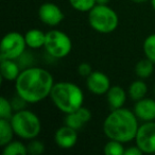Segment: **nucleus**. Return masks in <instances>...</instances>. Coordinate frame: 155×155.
Instances as JSON below:
<instances>
[{
  "mask_svg": "<svg viewBox=\"0 0 155 155\" xmlns=\"http://www.w3.org/2000/svg\"><path fill=\"white\" fill-rule=\"evenodd\" d=\"M127 93H129L130 98L136 102L146 97L147 93H148V85L142 79L135 80L129 86V91Z\"/></svg>",
  "mask_w": 155,
  "mask_h": 155,
  "instance_id": "16",
  "label": "nucleus"
},
{
  "mask_svg": "<svg viewBox=\"0 0 155 155\" xmlns=\"http://www.w3.org/2000/svg\"><path fill=\"white\" fill-rule=\"evenodd\" d=\"M14 114V108L12 106V103L9 99L5 97L0 98V118L3 119H11Z\"/></svg>",
  "mask_w": 155,
  "mask_h": 155,
  "instance_id": "23",
  "label": "nucleus"
},
{
  "mask_svg": "<svg viewBox=\"0 0 155 155\" xmlns=\"http://www.w3.org/2000/svg\"><path fill=\"white\" fill-rule=\"evenodd\" d=\"M125 148L123 142L110 139L104 146V153L106 155H124Z\"/></svg>",
  "mask_w": 155,
  "mask_h": 155,
  "instance_id": "21",
  "label": "nucleus"
},
{
  "mask_svg": "<svg viewBox=\"0 0 155 155\" xmlns=\"http://www.w3.org/2000/svg\"><path fill=\"white\" fill-rule=\"evenodd\" d=\"M50 98L54 106L64 114L75 112L84 103V94L81 87L66 81L54 83Z\"/></svg>",
  "mask_w": 155,
  "mask_h": 155,
  "instance_id": "3",
  "label": "nucleus"
},
{
  "mask_svg": "<svg viewBox=\"0 0 155 155\" xmlns=\"http://www.w3.org/2000/svg\"><path fill=\"white\" fill-rule=\"evenodd\" d=\"M11 103H12V106H13V108H14V113H15V112H18V110H25L28 102H27L24 98H21L19 95L16 94V97H14L13 99H12Z\"/></svg>",
  "mask_w": 155,
  "mask_h": 155,
  "instance_id": "26",
  "label": "nucleus"
},
{
  "mask_svg": "<svg viewBox=\"0 0 155 155\" xmlns=\"http://www.w3.org/2000/svg\"><path fill=\"white\" fill-rule=\"evenodd\" d=\"M136 146L146 154L155 153V122L147 121L138 127L135 137Z\"/></svg>",
  "mask_w": 155,
  "mask_h": 155,
  "instance_id": "8",
  "label": "nucleus"
},
{
  "mask_svg": "<svg viewBox=\"0 0 155 155\" xmlns=\"http://www.w3.org/2000/svg\"><path fill=\"white\" fill-rule=\"evenodd\" d=\"M10 121L15 135L24 140L34 139L41 131V122L38 116L26 108L14 113Z\"/></svg>",
  "mask_w": 155,
  "mask_h": 155,
  "instance_id": "4",
  "label": "nucleus"
},
{
  "mask_svg": "<svg viewBox=\"0 0 155 155\" xmlns=\"http://www.w3.org/2000/svg\"><path fill=\"white\" fill-rule=\"evenodd\" d=\"M154 93H155V85H154Z\"/></svg>",
  "mask_w": 155,
  "mask_h": 155,
  "instance_id": "33",
  "label": "nucleus"
},
{
  "mask_svg": "<svg viewBox=\"0 0 155 155\" xmlns=\"http://www.w3.org/2000/svg\"><path fill=\"white\" fill-rule=\"evenodd\" d=\"M150 1H151V5H152L153 10L155 11V0H150Z\"/></svg>",
  "mask_w": 155,
  "mask_h": 155,
  "instance_id": "32",
  "label": "nucleus"
},
{
  "mask_svg": "<svg viewBox=\"0 0 155 155\" xmlns=\"http://www.w3.org/2000/svg\"><path fill=\"white\" fill-rule=\"evenodd\" d=\"M54 79L51 72L41 67H27L22 69L15 81L16 94L28 103H38L50 97Z\"/></svg>",
  "mask_w": 155,
  "mask_h": 155,
  "instance_id": "1",
  "label": "nucleus"
},
{
  "mask_svg": "<svg viewBox=\"0 0 155 155\" xmlns=\"http://www.w3.org/2000/svg\"><path fill=\"white\" fill-rule=\"evenodd\" d=\"M106 100L112 110L121 108L123 107L127 101V93L121 86L114 85V86H110L106 93Z\"/></svg>",
  "mask_w": 155,
  "mask_h": 155,
  "instance_id": "13",
  "label": "nucleus"
},
{
  "mask_svg": "<svg viewBox=\"0 0 155 155\" xmlns=\"http://www.w3.org/2000/svg\"><path fill=\"white\" fill-rule=\"evenodd\" d=\"M70 5L79 12H89L96 5V0H68Z\"/></svg>",
  "mask_w": 155,
  "mask_h": 155,
  "instance_id": "22",
  "label": "nucleus"
},
{
  "mask_svg": "<svg viewBox=\"0 0 155 155\" xmlns=\"http://www.w3.org/2000/svg\"><path fill=\"white\" fill-rule=\"evenodd\" d=\"M3 155H26L28 154V148L25 143L18 140H12L5 147H2Z\"/></svg>",
  "mask_w": 155,
  "mask_h": 155,
  "instance_id": "19",
  "label": "nucleus"
},
{
  "mask_svg": "<svg viewBox=\"0 0 155 155\" xmlns=\"http://www.w3.org/2000/svg\"><path fill=\"white\" fill-rule=\"evenodd\" d=\"M28 47L25 35L19 32H9L3 36L0 45V58L18 60Z\"/></svg>",
  "mask_w": 155,
  "mask_h": 155,
  "instance_id": "7",
  "label": "nucleus"
},
{
  "mask_svg": "<svg viewBox=\"0 0 155 155\" xmlns=\"http://www.w3.org/2000/svg\"><path fill=\"white\" fill-rule=\"evenodd\" d=\"M65 124L78 131V130L82 129V127L85 123L82 121L80 116L77 114V112H73V113L66 114V117H65Z\"/></svg>",
  "mask_w": 155,
  "mask_h": 155,
  "instance_id": "24",
  "label": "nucleus"
},
{
  "mask_svg": "<svg viewBox=\"0 0 155 155\" xmlns=\"http://www.w3.org/2000/svg\"><path fill=\"white\" fill-rule=\"evenodd\" d=\"M15 135L12 123L9 119L0 118V146L5 147L13 140Z\"/></svg>",
  "mask_w": 155,
  "mask_h": 155,
  "instance_id": "17",
  "label": "nucleus"
},
{
  "mask_svg": "<svg viewBox=\"0 0 155 155\" xmlns=\"http://www.w3.org/2000/svg\"><path fill=\"white\" fill-rule=\"evenodd\" d=\"M154 63L152 61H150L149 58H144L142 60H140L139 62H137V64L135 65V73L139 79H148L149 77H151V74L154 71Z\"/></svg>",
  "mask_w": 155,
  "mask_h": 155,
  "instance_id": "18",
  "label": "nucleus"
},
{
  "mask_svg": "<svg viewBox=\"0 0 155 155\" xmlns=\"http://www.w3.org/2000/svg\"><path fill=\"white\" fill-rule=\"evenodd\" d=\"M27 46L31 49H39L45 46L46 33L39 29H30L25 34Z\"/></svg>",
  "mask_w": 155,
  "mask_h": 155,
  "instance_id": "15",
  "label": "nucleus"
},
{
  "mask_svg": "<svg viewBox=\"0 0 155 155\" xmlns=\"http://www.w3.org/2000/svg\"><path fill=\"white\" fill-rule=\"evenodd\" d=\"M143 154L140 148L138 146H133V147H129L127 149H125L124 155H141Z\"/></svg>",
  "mask_w": 155,
  "mask_h": 155,
  "instance_id": "29",
  "label": "nucleus"
},
{
  "mask_svg": "<svg viewBox=\"0 0 155 155\" xmlns=\"http://www.w3.org/2000/svg\"><path fill=\"white\" fill-rule=\"evenodd\" d=\"M1 61V75L3 80L16 81L18 75L20 74V66L16 60H8V58H0Z\"/></svg>",
  "mask_w": 155,
  "mask_h": 155,
  "instance_id": "14",
  "label": "nucleus"
},
{
  "mask_svg": "<svg viewBox=\"0 0 155 155\" xmlns=\"http://www.w3.org/2000/svg\"><path fill=\"white\" fill-rule=\"evenodd\" d=\"M93 71L94 70H93V68H91V64H88V63H86V62L81 63V64L79 65V67H78V72L83 78H87Z\"/></svg>",
  "mask_w": 155,
  "mask_h": 155,
  "instance_id": "28",
  "label": "nucleus"
},
{
  "mask_svg": "<svg viewBox=\"0 0 155 155\" xmlns=\"http://www.w3.org/2000/svg\"><path fill=\"white\" fill-rule=\"evenodd\" d=\"M28 148V154L31 155H41L45 151V144L37 139H31L27 146Z\"/></svg>",
  "mask_w": 155,
  "mask_h": 155,
  "instance_id": "25",
  "label": "nucleus"
},
{
  "mask_svg": "<svg viewBox=\"0 0 155 155\" xmlns=\"http://www.w3.org/2000/svg\"><path fill=\"white\" fill-rule=\"evenodd\" d=\"M133 2H135V3H138V5H140V3H144V2H147V1H149V0H132Z\"/></svg>",
  "mask_w": 155,
  "mask_h": 155,
  "instance_id": "31",
  "label": "nucleus"
},
{
  "mask_svg": "<svg viewBox=\"0 0 155 155\" xmlns=\"http://www.w3.org/2000/svg\"><path fill=\"white\" fill-rule=\"evenodd\" d=\"M138 120L133 110L124 107L112 110L103 121V132L108 139L127 143L135 140L139 127Z\"/></svg>",
  "mask_w": 155,
  "mask_h": 155,
  "instance_id": "2",
  "label": "nucleus"
},
{
  "mask_svg": "<svg viewBox=\"0 0 155 155\" xmlns=\"http://www.w3.org/2000/svg\"><path fill=\"white\" fill-rule=\"evenodd\" d=\"M86 86L87 89L94 95H104L110 87V78L101 71H93L86 78Z\"/></svg>",
  "mask_w": 155,
  "mask_h": 155,
  "instance_id": "10",
  "label": "nucleus"
},
{
  "mask_svg": "<svg viewBox=\"0 0 155 155\" xmlns=\"http://www.w3.org/2000/svg\"><path fill=\"white\" fill-rule=\"evenodd\" d=\"M142 49H143L146 58L155 64V33L146 37V39L143 41V45H142Z\"/></svg>",
  "mask_w": 155,
  "mask_h": 155,
  "instance_id": "20",
  "label": "nucleus"
},
{
  "mask_svg": "<svg viewBox=\"0 0 155 155\" xmlns=\"http://www.w3.org/2000/svg\"><path fill=\"white\" fill-rule=\"evenodd\" d=\"M97 5H108L110 0H96Z\"/></svg>",
  "mask_w": 155,
  "mask_h": 155,
  "instance_id": "30",
  "label": "nucleus"
},
{
  "mask_svg": "<svg viewBox=\"0 0 155 155\" xmlns=\"http://www.w3.org/2000/svg\"><path fill=\"white\" fill-rule=\"evenodd\" d=\"M38 17L43 24L49 27H55L64 19V13L58 5L53 2H45L38 9Z\"/></svg>",
  "mask_w": 155,
  "mask_h": 155,
  "instance_id": "9",
  "label": "nucleus"
},
{
  "mask_svg": "<svg viewBox=\"0 0 155 155\" xmlns=\"http://www.w3.org/2000/svg\"><path fill=\"white\" fill-rule=\"evenodd\" d=\"M77 112V114L80 116V118L82 119V121L83 122L86 124L87 122H89L91 121V110L89 108H87V107H85V106H81L80 108L78 110H75Z\"/></svg>",
  "mask_w": 155,
  "mask_h": 155,
  "instance_id": "27",
  "label": "nucleus"
},
{
  "mask_svg": "<svg viewBox=\"0 0 155 155\" xmlns=\"http://www.w3.org/2000/svg\"><path fill=\"white\" fill-rule=\"evenodd\" d=\"M54 141L58 148L64 150L73 148L78 142V131L66 124L63 125L56 130Z\"/></svg>",
  "mask_w": 155,
  "mask_h": 155,
  "instance_id": "11",
  "label": "nucleus"
},
{
  "mask_svg": "<svg viewBox=\"0 0 155 155\" xmlns=\"http://www.w3.org/2000/svg\"><path fill=\"white\" fill-rule=\"evenodd\" d=\"M46 52L54 58H64L71 52L72 43L68 35L60 30H50L46 33Z\"/></svg>",
  "mask_w": 155,
  "mask_h": 155,
  "instance_id": "6",
  "label": "nucleus"
},
{
  "mask_svg": "<svg viewBox=\"0 0 155 155\" xmlns=\"http://www.w3.org/2000/svg\"><path fill=\"white\" fill-rule=\"evenodd\" d=\"M88 24L96 32L108 34L118 28L119 17L116 11L107 5H96L88 12Z\"/></svg>",
  "mask_w": 155,
  "mask_h": 155,
  "instance_id": "5",
  "label": "nucleus"
},
{
  "mask_svg": "<svg viewBox=\"0 0 155 155\" xmlns=\"http://www.w3.org/2000/svg\"><path fill=\"white\" fill-rule=\"evenodd\" d=\"M133 112L139 120L147 121L155 120V100L152 98H142L136 101Z\"/></svg>",
  "mask_w": 155,
  "mask_h": 155,
  "instance_id": "12",
  "label": "nucleus"
}]
</instances>
